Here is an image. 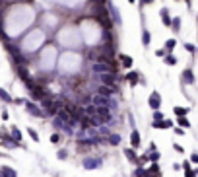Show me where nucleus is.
I'll return each mask as SVG.
<instances>
[{"label": "nucleus", "instance_id": "nucleus-16", "mask_svg": "<svg viewBox=\"0 0 198 177\" xmlns=\"http://www.w3.org/2000/svg\"><path fill=\"white\" fill-rule=\"evenodd\" d=\"M144 2H152V0H144Z\"/></svg>", "mask_w": 198, "mask_h": 177}, {"label": "nucleus", "instance_id": "nucleus-10", "mask_svg": "<svg viewBox=\"0 0 198 177\" xmlns=\"http://www.w3.org/2000/svg\"><path fill=\"white\" fill-rule=\"evenodd\" d=\"M120 59H122L125 66H130V64H132V61H130V56H120Z\"/></svg>", "mask_w": 198, "mask_h": 177}, {"label": "nucleus", "instance_id": "nucleus-4", "mask_svg": "<svg viewBox=\"0 0 198 177\" xmlns=\"http://www.w3.org/2000/svg\"><path fill=\"white\" fill-rule=\"evenodd\" d=\"M113 92H115V88H113V86H105V84H103L101 88H99V93H101V95H111Z\"/></svg>", "mask_w": 198, "mask_h": 177}, {"label": "nucleus", "instance_id": "nucleus-2", "mask_svg": "<svg viewBox=\"0 0 198 177\" xmlns=\"http://www.w3.org/2000/svg\"><path fill=\"white\" fill-rule=\"evenodd\" d=\"M93 115H97L103 123L111 121V111H109V107H97V105H95V113H93Z\"/></svg>", "mask_w": 198, "mask_h": 177}, {"label": "nucleus", "instance_id": "nucleus-12", "mask_svg": "<svg viewBox=\"0 0 198 177\" xmlns=\"http://www.w3.org/2000/svg\"><path fill=\"white\" fill-rule=\"evenodd\" d=\"M167 49H173V47H175V41H173V39H169V41H167Z\"/></svg>", "mask_w": 198, "mask_h": 177}, {"label": "nucleus", "instance_id": "nucleus-3", "mask_svg": "<svg viewBox=\"0 0 198 177\" xmlns=\"http://www.w3.org/2000/svg\"><path fill=\"white\" fill-rule=\"evenodd\" d=\"M91 70H93V72H109L111 66L107 64V62H95V64L91 66Z\"/></svg>", "mask_w": 198, "mask_h": 177}, {"label": "nucleus", "instance_id": "nucleus-14", "mask_svg": "<svg viewBox=\"0 0 198 177\" xmlns=\"http://www.w3.org/2000/svg\"><path fill=\"white\" fill-rule=\"evenodd\" d=\"M179 123H181L183 126H189V121H186V119H179Z\"/></svg>", "mask_w": 198, "mask_h": 177}, {"label": "nucleus", "instance_id": "nucleus-15", "mask_svg": "<svg viewBox=\"0 0 198 177\" xmlns=\"http://www.w3.org/2000/svg\"><path fill=\"white\" fill-rule=\"evenodd\" d=\"M126 156H128L130 160H134V154H132V150H126Z\"/></svg>", "mask_w": 198, "mask_h": 177}, {"label": "nucleus", "instance_id": "nucleus-8", "mask_svg": "<svg viewBox=\"0 0 198 177\" xmlns=\"http://www.w3.org/2000/svg\"><path fill=\"white\" fill-rule=\"evenodd\" d=\"M171 25H173V29L177 31V29H179V25H181V20H179V18H177V20H173V22H171Z\"/></svg>", "mask_w": 198, "mask_h": 177}, {"label": "nucleus", "instance_id": "nucleus-13", "mask_svg": "<svg viewBox=\"0 0 198 177\" xmlns=\"http://www.w3.org/2000/svg\"><path fill=\"white\" fill-rule=\"evenodd\" d=\"M165 61H167V64H175V59H173V56H167Z\"/></svg>", "mask_w": 198, "mask_h": 177}, {"label": "nucleus", "instance_id": "nucleus-5", "mask_svg": "<svg viewBox=\"0 0 198 177\" xmlns=\"http://www.w3.org/2000/svg\"><path fill=\"white\" fill-rule=\"evenodd\" d=\"M103 84L105 86H113L115 84V78H113L111 74H103Z\"/></svg>", "mask_w": 198, "mask_h": 177}, {"label": "nucleus", "instance_id": "nucleus-9", "mask_svg": "<svg viewBox=\"0 0 198 177\" xmlns=\"http://www.w3.org/2000/svg\"><path fill=\"white\" fill-rule=\"evenodd\" d=\"M138 142H140V136H138V132H134V134H132V144L136 146Z\"/></svg>", "mask_w": 198, "mask_h": 177}, {"label": "nucleus", "instance_id": "nucleus-7", "mask_svg": "<svg viewBox=\"0 0 198 177\" xmlns=\"http://www.w3.org/2000/svg\"><path fill=\"white\" fill-rule=\"evenodd\" d=\"M161 20H163L165 25H171V18H169V14H167V10H161Z\"/></svg>", "mask_w": 198, "mask_h": 177}, {"label": "nucleus", "instance_id": "nucleus-6", "mask_svg": "<svg viewBox=\"0 0 198 177\" xmlns=\"http://www.w3.org/2000/svg\"><path fill=\"white\" fill-rule=\"evenodd\" d=\"M150 103H152L153 109H157V107H159V95H157V93H153L152 98H150Z\"/></svg>", "mask_w": 198, "mask_h": 177}, {"label": "nucleus", "instance_id": "nucleus-11", "mask_svg": "<svg viewBox=\"0 0 198 177\" xmlns=\"http://www.w3.org/2000/svg\"><path fill=\"white\" fill-rule=\"evenodd\" d=\"M109 142H111V144H119V136H117V134H113V136L109 138Z\"/></svg>", "mask_w": 198, "mask_h": 177}, {"label": "nucleus", "instance_id": "nucleus-1", "mask_svg": "<svg viewBox=\"0 0 198 177\" xmlns=\"http://www.w3.org/2000/svg\"><path fill=\"white\" fill-rule=\"evenodd\" d=\"M91 103H93V105H97V107H109V105H111L109 95H101V93L93 95V98H91Z\"/></svg>", "mask_w": 198, "mask_h": 177}]
</instances>
